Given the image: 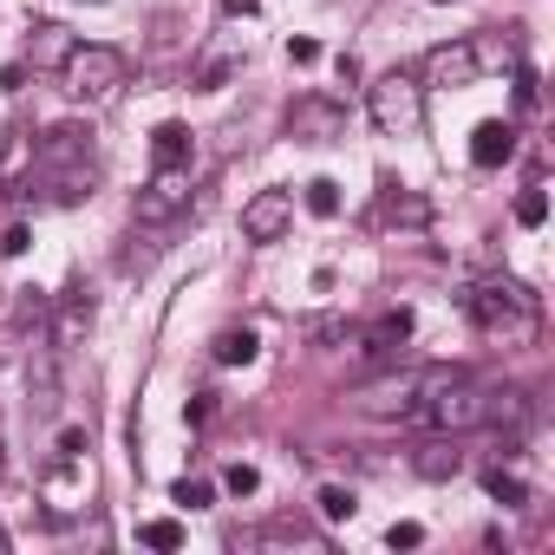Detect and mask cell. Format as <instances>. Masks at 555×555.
<instances>
[{
  "instance_id": "cell-24",
  "label": "cell",
  "mask_w": 555,
  "mask_h": 555,
  "mask_svg": "<svg viewBox=\"0 0 555 555\" xmlns=\"http://www.w3.org/2000/svg\"><path fill=\"white\" fill-rule=\"evenodd\" d=\"M170 503H183V509H209L216 490H209L203 477H177V483H170Z\"/></svg>"
},
{
  "instance_id": "cell-36",
  "label": "cell",
  "mask_w": 555,
  "mask_h": 555,
  "mask_svg": "<svg viewBox=\"0 0 555 555\" xmlns=\"http://www.w3.org/2000/svg\"><path fill=\"white\" fill-rule=\"evenodd\" d=\"M8 548H14V535H8V522H0V555H8Z\"/></svg>"
},
{
  "instance_id": "cell-10",
  "label": "cell",
  "mask_w": 555,
  "mask_h": 555,
  "mask_svg": "<svg viewBox=\"0 0 555 555\" xmlns=\"http://www.w3.org/2000/svg\"><path fill=\"white\" fill-rule=\"evenodd\" d=\"M183 203H190L183 170H157V177H151V190H138V222H144V229L177 222V216H183Z\"/></svg>"
},
{
  "instance_id": "cell-15",
  "label": "cell",
  "mask_w": 555,
  "mask_h": 555,
  "mask_svg": "<svg viewBox=\"0 0 555 555\" xmlns=\"http://www.w3.org/2000/svg\"><path fill=\"white\" fill-rule=\"evenodd\" d=\"M412 470H418L425 483H444V477H457V470H464V451H457V438H451V431L425 438V444L412 451Z\"/></svg>"
},
{
  "instance_id": "cell-34",
  "label": "cell",
  "mask_w": 555,
  "mask_h": 555,
  "mask_svg": "<svg viewBox=\"0 0 555 555\" xmlns=\"http://www.w3.org/2000/svg\"><path fill=\"white\" fill-rule=\"evenodd\" d=\"M288 60H295V66H314V60H321V47H314V40H288Z\"/></svg>"
},
{
  "instance_id": "cell-8",
  "label": "cell",
  "mask_w": 555,
  "mask_h": 555,
  "mask_svg": "<svg viewBox=\"0 0 555 555\" xmlns=\"http://www.w3.org/2000/svg\"><path fill=\"white\" fill-rule=\"evenodd\" d=\"M40 496L53 516H79L86 496H92V464L86 457H53V470L40 477Z\"/></svg>"
},
{
  "instance_id": "cell-22",
  "label": "cell",
  "mask_w": 555,
  "mask_h": 555,
  "mask_svg": "<svg viewBox=\"0 0 555 555\" xmlns=\"http://www.w3.org/2000/svg\"><path fill=\"white\" fill-rule=\"evenodd\" d=\"M516 222H522V229H542V222H548V190H542V183H529V190L516 196Z\"/></svg>"
},
{
  "instance_id": "cell-32",
  "label": "cell",
  "mask_w": 555,
  "mask_h": 555,
  "mask_svg": "<svg viewBox=\"0 0 555 555\" xmlns=\"http://www.w3.org/2000/svg\"><path fill=\"white\" fill-rule=\"evenodd\" d=\"M516 105H522V112L535 105V73H529V66H516Z\"/></svg>"
},
{
  "instance_id": "cell-21",
  "label": "cell",
  "mask_w": 555,
  "mask_h": 555,
  "mask_svg": "<svg viewBox=\"0 0 555 555\" xmlns=\"http://www.w3.org/2000/svg\"><path fill=\"white\" fill-rule=\"evenodd\" d=\"M483 490H490L503 509H522V503H529V483H522L516 470H490V477H483Z\"/></svg>"
},
{
  "instance_id": "cell-19",
  "label": "cell",
  "mask_w": 555,
  "mask_h": 555,
  "mask_svg": "<svg viewBox=\"0 0 555 555\" xmlns=\"http://www.w3.org/2000/svg\"><path fill=\"white\" fill-rule=\"evenodd\" d=\"M379 222L425 229V222H431V203H425V196H412V190H386V196H379Z\"/></svg>"
},
{
  "instance_id": "cell-12",
  "label": "cell",
  "mask_w": 555,
  "mask_h": 555,
  "mask_svg": "<svg viewBox=\"0 0 555 555\" xmlns=\"http://www.w3.org/2000/svg\"><path fill=\"white\" fill-rule=\"evenodd\" d=\"M73 47H79V34H66L60 21H40V27L27 34V66H34V73H60V66L73 60Z\"/></svg>"
},
{
  "instance_id": "cell-38",
  "label": "cell",
  "mask_w": 555,
  "mask_h": 555,
  "mask_svg": "<svg viewBox=\"0 0 555 555\" xmlns=\"http://www.w3.org/2000/svg\"><path fill=\"white\" fill-rule=\"evenodd\" d=\"M92 8H99V0H92Z\"/></svg>"
},
{
  "instance_id": "cell-3",
  "label": "cell",
  "mask_w": 555,
  "mask_h": 555,
  "mask_svg": "<svg viewBox=\"0 0 555 555\" xmlns=\"http://www.w3.org/2000/svg\"><path fill=\"white\" fill-rule=\"evenodd\" d=\"M366 112H373V125L386 138H412L425 125V86L412 73H386V79L366 86Z\"/></svg>"
},
{
  "instance_id": "cell-37",
  "label": "cell",
  "mask_w": 555,
  "mask_h": 555,
  "mask_svg": "<svg viewBox=\"0 0 555 555\" xmlns=\"http://www.w3.org/2000/svg\"><path fill=\"white\" fill-rule=\"evenodd\" d=\"M431 8H444V0H431Z\"/></svg>"
},
{
  "instance_id": "cell-30",
  "label": "cell",
  "mask_w": 555,
  "mask_h": 555,
  "mask_svg": "<svg viewBox=\"0 0 555 555\" xmlns=\"http://www.w3.org/2000/svg\"><path fill=\"white\" fill-rule=\"evenodd\" d=\"M86 451H92V431H86V425H66V431H60V451H53V457H86Z\"/></svg>"
},
{
  "instance_id": "cell-25",
  "label": "cell",
  "mask_w": 555,
  "mask_h": 555,
  "mask_svg": "<svg viewBox=\"0 0 555 555\" xmlns=\"http://www.w3.org/2000/svg\"><path fill=\"white\" fill-rule=\"evenodd\" d=\"M353 509H360V503H353V490H340V483H327V490H321V516H327V522H353Z\"/></svg>"
},
{
  "instance_id": "cell-5",
  "label": "cell",
  "mask_w": 555,
  "mask_h": 555,
  "mask_svg": "<svg viewBox=\"0 0 555 555\" xmlns=\"http://www.w3.org/2000/svg\"><path fill=\"white\" fill-rule=\"evenodd\" d=\"M477 73H483V66H477V47H470V40H438V47L418 60L412 79L431 86V92H464V86H477Z\"/></svg>"
},
{
  "instance_id": "cell-29",
  "label": "cell",
  "mask_w": 555,
  "mask_h": 555,
  "mask_svg": "<svg viewBox=\"0 0 555 555\" xmlns=\"http://www.w3.org/2000/svg\"><path fill=\"white\" fill-rule=\"evenodd\" d=\"M27 248H34V229H27V222H8V229H0V255H8V261L27 255Z\"/></svg>"
},
{
  "instance_id": "cell-4",
  "label": "cell",
  "mask_w": 555,
  "mask_h": 555,
  "mask_svg": "<svg viewBox=\"0 0 555 555\" xmlns=\"http://www.w3.org/2000/svg\"><path fill=\"white\" fill-rule=\"evenodd\" d=\"M418 418H425L431 431L464 438V431H477V425H483V392H477V386H464V373H444V379L418 399Z\"/></svg>"
},
{
  "instance_id": "cell-23",
  "label": "cell",
  "mask_w": 555,
  "mask_h": 555,
  "mask_svg": "<svg viewBox=\"0 0 555 555\" xmlns=\"http://www.w3.org/2000/svg\"><path fill=\"white\" fill-rule=\"evenodd\" d=\"M308 209H314L321 222L340 216V183H334V177H314V183H308Z\"/></svg>"
},
{
  "instance_id": "cell-6",
  "label": "cell",
  "mask_w": 555,
  "mask_h": 555,
  "mask_svg": "<svg viewBox=\"0 0 555 555\" xmlns=\"http://www.w3.org/2000/svg\"><path fill=\"white\" fill-rule=\"evenodd\" d=\"M288 138H301V144H334V138H347V105L327 99V92L295 99V105H288Z\"/></svg>"
},
{
  "instance_id": "cell-13",
  "label": "cell",
  "mask_w": 555,
  "mask_h": 555,
  "mask_svg": "<svg viewBox=\"0 0 555 555\" xmlns=\"http://www.w3.org/2000/svg\"><path fill=\"white\" fill-rule=\"evenodd\" d=\"M86 334H92V295H86V288H73V295L60 301V314H53V334H47V340H53V353H73Z\"/></svg>"
},
{
  "instance_id": "cell-7",
  "label": "cell",
  "mask_w": 555,
  "mask_h": 555,
  "mask_svg": "<svg viewBox=\"0 0 555 555\" xmlns=\"http://www.w3.org/2000/svg\"><path fill=\"white\" fill-rule=\"evenodd\" d=\"M444 373H405V379H379V386H366L360 392V412H373V418H412L418 412V399L438 386Z\"/></svg>"
},
{
  "instance_id": "cell-2",
  "label": "cell",
  "mask_w": 555,
  "mask_h": 555,
  "mask_svg": "<svg viewBox=\"0 0 555 555\" xmlns=\"http://www.w3.org/2000/svg\"><path fill=\"white\" fill-rule=\"evenodd\" d=\"M125 73H131V60L118 47H73V60L60 66V79H66V92L79 105H105L125 86Z\"/></svg>"
},
{
  "instance_id": "cell-26",
  "label": "cell",
  "mask_w": 555,
  "mask_h": 555,
  "mask_svg": "<svg viewBox=\"0 0 555 555\" xmlns=\"http://www.w3.org/2000/svg\"><path fill=\"white\" fill-rule=\"evenodd\" d=\"M229 73H235V60H203L190 86H196V92H222V86H229Z\"/></svg>"
},
{
  "instance_id": "cell-9",
  "label": "cell",
  "mask_w": 555,
  "mask_h": 555,
  "mask_svg": "<svg viewBox=\"0 0 555 555\" xmlns=\"http://www.w3.org/2000/svg\"><path fill=\"white\" fill-rule=\"evenodd\" d=\"M288 222H295V196H288V190H255V196L242 203V235H248V242H282Z\"/></svg>"
},
{
  "instance_id": "cell-17",
  "label": "cell",
  "mask_w": 555,
  "mask_h": 555,
  "mask_svg": "<svg viewBox=\"0 0 555 555\" xmlns=\"http://www.w3.org/2000/svg\"><path fill=\"white\" fill-rule=\"evenodd\" d=\"M190 151H196L190 125H157L151 131V164L157 170H190Z\"/></svg>"
},
{
  "instance_id": "cell-35",
  "label": "cell",
  "mask_w": 555,
  "mask_h": 555,
  "mask_svg": "<svg viewBox=\"0 0 555 555\" xmlns=\"http://www.w3.org/2000/svg\"><path fill=\"white\" fill-rule=\"evenodd\" d=\"M261 0H222V14H255Z\"/></svg>"
},
{
  "instance_id": "cell-14",
  "label": "cell",
  "mask_w": 555,
  "mask_h": 555,
  "mask_svg": "<svg viewBox=\"0 0 555 555\" xmlns=\"http://www.w3.org/2000/svg\"><path fill=\"white\" fill-rule=\"evenodd\" d=\"M509 157H516V125L483 118V125L470 131V164H477V170H496V164H509Z\"/></svg>"
},
{
  "instance_id": "cell-1",
  "label": "cell",
  "mask_w": 555,
  "mask_h": 555,
  "mask_svg": "<svg viewBox=\"0 0 555 555\" xmlns=\"http://www.w3.org/2000/svg\"><path fill=\"white\" fill-rule=\"evenodd\" d=\"M464 314H470L496 347H529V340L542 334V301H535L522 282H509V274L477 282V288L464 295Z\"/></svg>"
},
{
  "instance_id": "cell-18",
  "label": "cell",
  "mask_w": 555,
  "mask_h": 555,
  "mask_svg": "<svg viewBox=\"0 0 555 555\" xmlns=\"http://www.w3.org/2000/svg\"><path fill=\"white\" fill-rule=\"evenodd\" d=\"M412 340V308H386L373 327H366V353H399Z\"/></svg>"
},
{
  "instance_id": "cell-33",
  "label": "cell",
  "mask_w": 555,
  "mask_h": 555,
  "mask_svg": "<svg viewBox=\"0 0 555 555\" xmlns=\"http://www.w3.org/2000/svg\"><path fill=\"white\" fill-rule=\"evenodd\" d=\"M183 418H190V425H209V418H216V392H196V405H190Z\"/></svg>"
},
{
  "instance_id": "cell-27",
  "label": "cell",
  "mask_w": 555,
  "mask_h": 555,
  "mask_svg": "<svg viewBox=\"0 0 555 555\" xmlns=\"http://www.w3.org/2000/svg\"><path fill=\"white\" fill-rule=\"evenodd\" d=\"M222 490H229V496H255V490H261V470H255V464H229V470H222Z\"/></svg>"
},
{
  "instance_id": "cell-16",
  "label": "cell",
  "mask_w": 555,
  "mask_h": 555,
  "mask_svg": "<svg viewBox=\"0 0 555 555\" xmlns=\"http://www.w3.org/2000/svg\"><path fill=\"white\" fill-rule=\"evenodd\" d=\"M483 425H496V431L522 438V431H529V392H516V386H503V392H483Z\"/></svg>"
},
{
  "instance_id": "cell-28",
  "label": "cell",
  "mask_w": 555,
  "mask_h": 555,
  "mask_svg": "<svg viewBox=\"0 0 555 555\" xmlns=\"http://www.w3.org/2000/svg\"><path fill=\"white\" fill-rule=\"evenodd\" d=\"M138 535H144L151 548H183V522H170V516H157V522H144Z\"/></svg>"
},
{
  "instance_id": "cell-31",
  "label": "cell",
  "mask_w": 555,
  "mask_h": 555,
  "mask_svg": "<svg viewBox=\"0 0 555 555\" xmlns=\"http://www.w3.org/2000/svg\"><path fill=\"white\" fill-rule=\"evenodd\" d=\"M386 542H392V548H418V542H425V529H418V522H392V529H386Z\"/></svg>"
},
{
  "instance_id": "cell-20",
  "label": "cell",
  "mask_w": 555,
  "mask_h": 555,
  "mask_svg": "<svg viewBox=\"0 0 555 555\" xmlns=\"http://www.w3.org/2000/svg\"><path fill=\"white\" fill-rule=\"evenodd\" d=\"M255 360V334L248 327H222L216 334V366H248Z\"/></svg>"
},
{
  "instance_id": "cell-11",
  "label": "cell",
  "mask_w": 555,
  "mask_h": 555,
  "mask_svg": "<svg viewBox=\"0 0 555 555\" xmlns=\"http://www.w3.org/2000/svg\"><path fill=\"white\" fill-rule=\"evenodd\" d=\"M92 125H53L40 138V170H73V164H92Z\"/></svg>"
}]
</instances>
